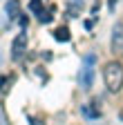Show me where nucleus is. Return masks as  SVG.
Listing matches in <instances>:
<instances>
[{
    "label": "nucleus",
    "mask_w": 123,
    "mask_h": 125,
    "mask_svg": "<svg viewBox=\"0 0 123 125\" xmlns=\"http://www.w3.org/2000/svg\"><path fill=\"white\" fill-rule=\"evenodd\" d=\"M103 78H105V85L110 92H119L123 87V67H121V62L112 60V62H107L105 69H103Z\"/></svg>",
    "instance_id": "nucleus-1"
},
{
    "label": "nucleus",
    "mask_w": 123,
    "mask_h": 125,
    "mask_svg": "<svg viewBox=\"0 0 123 125\" xmlns=\"http://www.w3.org/2000/svg\"><path fill=\"white\" fill-rule=\"evenodd\" d=\"M78 81H81V87L83 89H89L92 87V81H94V54H87L85 56V65L81 67Z\"/></svg>",
    "instance_id": "nucleus-2"
},
{
    "label": "nucleus",
    "mask_w": 123,
    "mask_h": 125,
    "mask_svg": "<svg viewBox=\"0 0 123 125\" xmlns=\"http://www.w3.org/2000/svg\"><path fill=\"white\" fill-rule=\"evenodd\" d=\"M25 52H27V34L22 31V34H18L16 38H13V42H11V58L20 60Z\"/></svg>",
    "instance_id": "nucleus-3"
},
{
    "label": "nucleus",
    "mask_w": 123,
    "mask_h": 125,
    "mask_svg": "<svg viewBox=\"0 0 123 125\" xmlns=\"http://www.w3.org/2000/svg\"><path fill=\"white\" fill-rule=\"evenodd\" d=\"M112 52L114 54H121L123 52V20L114 25L112 29Z\"/></svg>",
    "instance_id": "nucleus-4"
},
{
    "label": "nucleus",
    "mask_w": 123,
    "mask_h": 125,
    "mask_svg": "<svg viewBox=\"0 0 123 125\" xmlns=\"http://www.w3.org/2000/svg\"><path fill=\"white\" fill-rule=\"evenodd\" d=\"M83 5H85L83 0H67V2H65V7H67V13L72 16V18H76V16L81 13Z\"/></svg>",
    "instance_id": "nucleus-5"
},
{
    "label": "nucleus",
    "mask_w": 123,
    "mask_h": 125,
    "mask_svg": "<svg viewBox=\"0 0 123 125\" xmlns=\"http://www.w3.org/2000/svg\"><path fill=\"white\" fill-rule=\"evenodd\" d=\"M5 13L9 16L11 20H13V18H18V16H20V2H18V0H9L7 7H5Z\"/></svg>",
    "instance_id": "nucleus-6"
},
{
    "label": "nucleus",
    "mask_w": 123,
    "mask_h": 125,
    "mask_svg": "<svg viewBox=\"0 0 123 125\" xmlns=\"http://www.w3.org/2000/svg\"><path fill=\"white\" fill-rule=\"evenodd\" d=\"M54 38H56L58 42H67V40L72 38V34H69V29H67V27H58V29L54 31Z\"/></svg>",
    "instance_id": "nucleus-7"
},
{
    "label": "nucleus",
    "mask_w": 123,
    "mask_h": 125,
    "mask_svg": "<svg viewBox=\"0 0 123 125\" xmlns=\"http://www.w3.org/2000/svg\"><path fill=\"white\" fill-rule=\"evenodd\" d=\"M29 9L40 16V13H43V0H29Z\"/></svg>",
    "instance_id": "nucleus-8"
},
{
    "label": "nucleus",
    "mask_w": 123,
    "mask_h": 125,
    "mask_svg": "<svg viewBox=\"0 0 123 125\" xmlns=\"http://www.w3.org/2000/svg\"><path fill=\"white\" fill-rule=\"evenodd\" d=\"M92 105H94V103H89V105H83V114H85V116H99V109H94Z\"/></svg>",
    "instance_id": "nucleus-9"
},
{
    "label": "nucleus",
    "mask_w": 123,
    "mask_h": 125,
    "mask_svg": "<svg viewBox=\"0 0 123 125\" xmlns=\"http://www.w3.org/2000/svg\"><path fill=\"white\" fill-rule=\"evenodd\" d=\"M38 18H40V22H52V16H49V13H45V11L38 16Z\"/></svg>",
    "instance_id": "nucleus-10"
},
{
    "label": "nucleus",
    "mask_w": 123,
    "mask_h": 125,
    "mask_svg": "<svg viewBox=\"0 0 123 125\" xmlns=\"http://www.w3.org/2000/svg\"><path fill=\"white\" fill-rule=\"evenodd\" d=\"M114 7H116V0H110V9L114 11Z\"/></svg>",
    "instance_id": "nucleus-11"
},
{
    "label": "nucleus",
    "mask_w": 123,
    "mask_h": 125,
    "mask_svg": "<svg viewBox=\"0 0 123 125\" xmlns=\"http://www.w3.org/2000/svg\"><path fill=\"white\" fill-rule=\"evenodd\" d=\"M119 118H121V121H123V109H121V112H119Z\"/></svg>",
    "instance_id": "nucleus-12"
}]
</instances>
